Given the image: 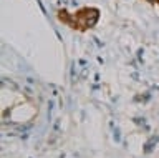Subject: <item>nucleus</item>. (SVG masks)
Wrapping results in <instances>:
<instances>
[{"instance_id": "nucleus-1", "label": "nucleus", "mask_w": 159, "mask_h": 158, "mask_svg": "<svg viewBox=\"0 0 159 158\" xmlns=\"http://www.w3.org/2000/svg\"><path fill=\"white\" fill-rule=\"evenodd\" d=\"M99 17H101V10L98 7H89V5L78 8L76 12H70L66 8H58L57 10L58 22L80 33H84L94 28L99 22Z\"/></svg>"}, {"instance_id": "nucleus-2", "label": "nucleus", "mask_w": 159, "mask_h": 158, "mask_svg": "<svg viewBox=\"0 0 159 158\" xmlns=\"http://www.w3.org/2000/svg\"><path fill=\"white\" fill-rule=\"evenodd\" d=\"M144 2L151 3V5H159V0H144Z\"/></svg>"}]
</instances>
